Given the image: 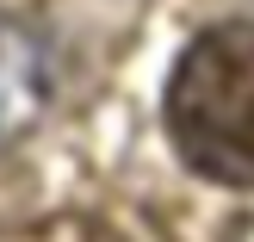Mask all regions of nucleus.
<instances>
[{"label":"nucleus","instance_id":"obj_1","mask_svg":"<svg viewBox=\"0 0 254 242\" xmlns=\"http://www.w3.org/2000/svg\"><path fill=\"white\" fill-rule=\"evenodd\" d=\"M168 131L205 180L254 186V19L211 25L168 81Z\"/></svg>","mask_w":254,"mask_h":242}]
</instances>
